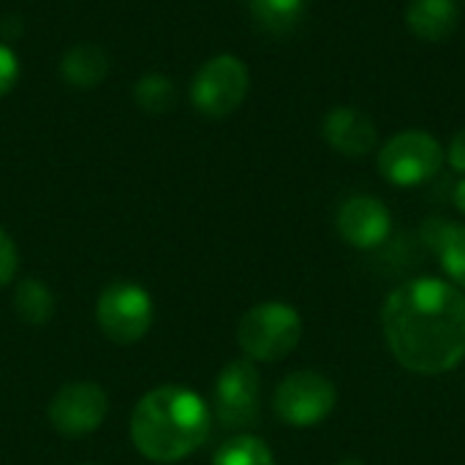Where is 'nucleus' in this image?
Segmentation results:
<instances>
[{
	"label": "nucleus",
	"instance_id": "0eeeda50",
	"mask_svg": "<svg viewBox=\"0 0 465 465\" xmlns=\"http://www.w3.org/2000/svg\"><path fill=\"white\" fill-rule=\"evenodd\" d=\"M98 327L114 343H136L153 327V300L139 283H112L98 297Z\"/></svg>",
	"mask_w": 465,
	"mask_h": 465
},
{
	"label": "nucleus",
	"instance_id": "6ab92c4d",
	"mask_svg": "<svg viewBox=\"0 0 465 465\" xmlns=\"http://www.w3.org/2000/svg\"><path fill=\"white\" fill-rule=\"evenodd\" d=\"M19 270V253L11 234L0 226V286H8Z\"/></svg>",
	"mask_w": 465,
	"mask_h": 465
},
{
	"label": "nucleus",
	"instance_id": "a211bd4d",
	"mask_svg": "<svg viewBox=\"0 0 465 465\" xmlns=\"http://www.w3.org/2000/svg\"><path fill=\"white\" fill-rule=\"evenodd\" d=\"M134 98H136V104H139L144 112L161 114V112H166V109L174 104V84H172V79L163 76V74H147V76H142V79L136 82Z\"/></svg>",
	"mask_w": 465,
	"mask_h": 465
},
{
	"label": "nucleus",
	"instance_id": "aec40b11",
	"mask_svg": "<svg viewBox=\"0 0 465 465\" xmlns=\"http://www.w3.org/2000/svg\"><path fill=\"white\" fill-rule=\"evenodd\" d=\"M19 79V57L14 54L11 46L0 44V98L16 84Z\"/></svg>",
	"mask_w": 465,
	"mask_h": 465
},
{
	"label": "nucleus",
	"instance_id": "4be33fe9",
	"mask_svg": "<svg viewBox=\"0 0 465 465\" xmlns=\"http://www.w3.org/2000/svg\"><path fill=\"white\" fill-rule=\"evenodd\" d=\"M452 202H455V207H458V213L465 215V180H460L458 185H455V193H452Z\"/></svg>",
	"mask_w": 465,
	"mask_h": 465
},
{
	"label": "nucleus",
	"instance_id": "2eb2a0df",
	"mask_svg": "<svg viewBox=\"0 0 465 465\" xmlns=\"http://www.w3.org/2000/svg\"><path fill=\"white\" fill-rule=\"evenodd\" d=\"M308 0H251L256 25L270 35H289L305 19Z\"/></svg>",
	"mask_w": 465,
	"mask_h": 465
},
{
	"label": "nucleus",
	"instance_id": "9b49d317",
	"mask_svg": "<svg viewBox=\"0 0 465 465\" xmlns=\"http://www.w3.org/2000/svg\"><path fill=\"white\" fill-rule=\"evenodd\" d=\"M324 139L332 150L349 155V158H360L368 155L376 142H379V131L373 125V120L354 109V106H335L327 117H324Z\"/></svg>",
	"mask_w": 465,
	"mask_h": 465
},
{
	"label": "nucleus",
	"instance_id": "6e6552de",
	"mask_svg": "<svg viewBox=\"0 0 465 465\" xmlns=\"http://www.w3.org/2000/svg\"><path fill=\"white\" fill-rule=\"evenodd\" d=\"M259 398H262V381L259 371L251 360H234L229 362L213 387V411L223 428L242 430L256 425L259 420Z\"/></svg>",
	"mask_w": 465,
	"mask_h": 465
},
{
	"label": "nucleus",
	"instance_id": "20e7f679",
	"mask_svg": "<svg viewBox=\"0 0 465 465\" xmlns=\"http://www.w3.org/2000/svg\"><path fill=\"white\" fill-rule=\"evenodd\" d=\"M444 166V147L436 136L425 131H403L395 134L379 150V174L398 185L414 188L433 180Z\"/></svg>",
	"mask_w": 465,
	"mask_h": 465
},
{
	"label": "nucleus",
	"instance_id": "f3484780",
	"mask_svg": "<svg viewBox=\"0 0 465 465\" xmlns=\"http://www.w3.org/2000/svg\"><path fill=\"white\" fill-rule=\"evenodd\" d=\"M213 465H275V455L256 436H234L218 447Z\"/></svg>",
	"mask_w": 465,
	"mask_h": 465
},
{
	"label": "nucleus",
	"instance_id": "1a4fd4ad",
	"mask_svg": "<svg viewBox=\"0 0 465 465\" xmlns=\"http://www.w3.org/2000/svg\"><path fill=\"white\" fill-rule=\"evenodd\" d=\"M109 401L98 384L74 381L65 384L49 403V422L60 436L79 439L101 428L106 420Z\"/></svg>",
	"mask_w": 465,
	"mask_h": 465
},
{
	"label": "nucleus",
	"instance_id": "5701e85b",
	"mask_svg": "<svg viewBox=\"0 0 465 465\" xmlns=\"http://www.w3.org/2000/svg\"><path fill=\"white\" fill-rule=\"evenodd\" d=\"M338 465H365L362 460H343V463H338Z\"/></svg>",
	"mask_w": 465,
	"mask_h": 465
},
{
	"label": "nucleus",
	"instance_id": "dca6fc26",
	"mask_svg": "<svg viewBox=\"0 0 465 465\" xmlns=\"http://www.w3.org/2000/svg\"><path fill=\"white\" fill-rule=\"evenodd\" d=\"M14 311L25 324H46L54 313V297L41 281H22L14 292Z\"/></svg>",
	"mask_w": 465,
	"mask_h": 465
},
{
	"label": "nucleus",
	"instance_id": "39448f33",
	"mask_svg": "<svg viewBox=\"0 0 465 465\" xmlns=\"http://www.w3.org/2000/svg\"><path fill=\"white\" fill-rule=\"evenodd\" d=\"M335 384L316 371L289 373L272 395V411L289 428H316L335 411Z\"/></svg>",
	"mask_w": 465,
	"mask_h": 465
},
{
	"label": "nucleus",
	"instance_id": "4468645a",
	"mask_svg": "<svg viewBox=\"0 0 465 465\" xmlns=\"http://www.w3.org/2000/svg\"><path fill=\"white\" fill-rule=\"evenodd\" d=\"M60 74L68 84L87 90V87L101 84L104 76L109 74V57L95 44H76L63 54Z\"/></svg>",
	"mask_w": 465,
	"mask_h": 465
},
{
	"label": "nucleus",
	"instance_id": "f257e3e1",
	"mask_svg": "<svg viewBox=\"0 0 465 465\" xmlns=\"http://www.w3.org/2000/svg\"><path fill=\"white\" fill-rule=\"evenodd\" d=\"M381 330L406 371L450 373L465 360V294L441 278H414L387 297Z\"/></svg>",
	"mask_w": 465,
	"mask_h": 465
},
{
	"label": "nucleus",
	"instance_id": "7ed1b4c3",
	"mask_svg": "<svg viewBox=\"0 0 465 465\" xmlns=\"http://www.w3.org/2000/svg\"><path fill=\"white\" fill-rule=\"evenodd\" d=\"M302 338V319L286 302H259L242 313L237 324V343L245 357L259 362H278L289 357Z\"/></svg>",
	"mask_w": 465,
	"mask_h": 465
},
{
	"label": "nucleus",
	"instance_id": "f03ea898",
	"mask_svg": "<svg viewBox=\"0 0 465 465\" xmlns=\"http://www.w3.org/2000/svg\"><path fill=\"white\" fill-rule=\"evenodd\" d=\"M210 428V406L188 387L150 390L131 414V441L153 463L185 460L207 441Z\"/></svg>",
	"mask_w": 465,
	"mask_h": 465
},
{
	"label": "nucleus",
	"instance_id": "f8f14e48",
	"mask_svg": "<svg viewBox=\"0 0 465 465\" xmlns=\"http://www.w3.org/2000/svg\"><path fill=\"white\" fill-rule=\"evenodd\" d=\"M422 237L430 245V251L439 256L450 283H455L465 292V226L447 221V218H430L422 226Z\"/></svg>",
	"mask_w": 465,
	"mask_h": 465
},
{
	"label": "nucleus",
	"instance_id": "412c9836",
	"mask_svg": "<svg viewBox=\"0 0 465 465\" xmlns=\"http://www.w3.org/2000/svg\"><path fill=\"white\" fill-rule=\"evenodd\" d=\"M447 158H450V166L455 172L465 174V128L455 134V139L450 142V150H447Z\"/></svg>",
	"mask_w": 465,
	"mask_h": 465
},
{
	"label": "nucleus",
	"instance_id": "9d476101",
	"mask_svg": "<svg viewBox=\"0 0 465 465\" xmlns=\"http://www.w3.org/2000/svg\"><path fill=\"white\" fill-rule=\"evenodd\" d=\"M335 226L343 242L360 251H371L387 242L392 232V215L384 202H379L376 196L360 193L341 204Z\"/></svg>",
	"mask_w": 465,
	"mask_h": 465
},
{
	"label": "nucleus",
	"instance_id": "ddd939ff",
	"mask_svg": "<svg viewBox=\"0 0 465 465\" xmlns=\"http://www.w3.org/2000/svg\"><path fill=\"white\" fill-rule=\"evenodd\" d=\"M460 22L458 0H411L406 8V25L422 41L439 44L455 33Z\"/></svg>",
	"mask_w": 465,
	"mask_h": 465
},
{
	"label": "nucleus",
	"instance_id": "423d86ee",
	"mask_svg": "<svg viewBox=\"0 0 465 465\" xmlns=\"http://www.w3.org/2000/svg\"><path fill=\"white\" fill-rule=\"evenodd\" d=\"M248 68L234 54L210 57L193 76L191 101L207 117H226L242 106L248 95Z\"/></svg>",
	"mask_w": 465,
	"mask_h": 465
}]
</instances>
